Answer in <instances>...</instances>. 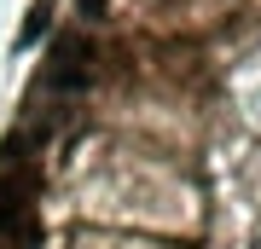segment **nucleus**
<instances>
[{
	"mask_svg": "<svg viewBox=\"0 0 261 249\" xmlns=\"http://www.w3.org/2000/svg\"><path fill=\"white\" fill-rule=\"evenodd\" d=\"M35 191H41V174L35 162H6L0 168V238L6 232H23V238H35Z\"/></svg>",
	"mask_w": 261,
	"mask_h": 249,
	"instance_id": "obj_1",
	"label": "nucleus"
},
{
	"mask_svg": "<svg viewBox=\"0 0 261 249\" xmlns=\"http://www.w3.org/2000/svg\"><path fill=\"white\" fill-rule=\"evenodd\" d=\"M93 41L82 35V29H70V35H58L53 41V52H47V87L53 93H82L87 81H93Z\"/></svg>",
	"mask_w": 261,
	"mask_h": 249,
	"instance_id": "obj_2",
	"label": "nucleus"
},
{
	"mask_svg": "<svg viewBox=\"0 0 261 249\" xmlns=\"http://www.w3.org/2000/svg\"><path fill=\"white\" fill-rule=\"evenodd\" d=\"M47 23H53V0H35V6H29V23L18 29V46H35Z\"/></svg>",
	"mask_w": 261,
	"mask_h": 249,
	"instance_id": "obj_3",
	"label": "nucleus"
},
{
	"mask_svg": "<svg viewBox=\"0 0 261 249\" xmlns=\"http://www.w3.org/2000/svg\"><path fill=\"white\" fill-rule=\"evenodd\" d=\"M99 6L105 0H82V18H99Z\"/></svg>",
	"mask_w": 261,
	"mask_h": 249,
	"instance_id": "obj_4",
	"label": "nucleus"
},
{
	"mask_svg": "<svg viewBox=\"0 0 261 249\" xmlns=\"http://www.w3.org/2000/svg\"><path fill=\"white\" fill-rule=\"evenodd\" d=\"M0 249H6V243H0Z\"/></svg>",
	"mask_w": 261,
	"mask_h": 249,
	"instance_id": "obj_5",
	"label": "nucleus"
}]
</instances>
